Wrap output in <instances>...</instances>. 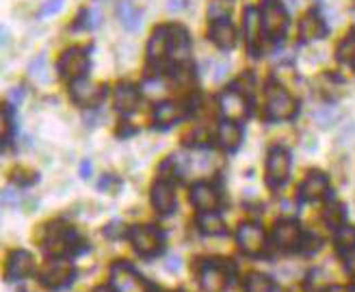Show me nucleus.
Returning a JSON list of instances; mask_svg holds the SVG:
<instances>
[{"instance_id":"1","label":"nucleus","mask_w":355,"mask_h":292,"mask_svg":"<svg viewBox=\"0 0 355 292\" xmlns=\"http://www.w3.org/2000/svg\"><path fill=\"white\" fill-rule=\"evenodd\" d=\"M40 245L48 258L55 260V258H69V255L78 253L80 251L78 245L83 243L72 225H67L65 221H52L44 225L40 234Z\"/></svg>"},{"instance_id":"2","label":"nucleus","mask_w":355,"mask_h":292,"mask_svg":"<svg viewBox=\"0 0 355 292\" xmlns=\"http://www.w3.org/2000/svg\"><path fill=\"white\" fill-rule=\"evenodd\" d=\"M195 270L202 292H227L236 277V266L230 260H202Z\"/></svg>"},{"instance_id":"3","label":"nucleus","mask_w":355,"mask_h":292,"mask_svg":"<svg viewBox=\"0 0 355 292\" xmlns=\"http://www.w3.org/2000/svg\"><path fill=\"white\" fill-rule=\"evenodd\" d=\"M299 102L282 85H269L266 89L264 117L269 121H288L297 115Z\"/></svg>"},{"instance_id":"4","label":"nucleus","mask_w":355,"mask_h":292,"mask_svg":"<svg viewBox=\"0 0 355 292\" xmlns=\"http://www.w3.org/2000/svg\"><path fill=\"white\" fill-rule=\"evenodd\" d=\"M128 241L141 258H156L165 249V236L154 225H135L128 230Z\"/></svg>"},{"instance_id":"5","label":"nucleus","mask_w":355,"mask_h":292,"mask_svg":"<svg viewBox=\"0 0 355 292\" xmlns=\"http://www.w3.org/2000/svg\"><path fill=\"white\" fill-rule=\"evenodd\" d=\"M115 292H154L152 284L128 262H115L111 266V282Z\"/></svg>"},{"instance_id":"6","label":"nucleus","mask_w":355,"mask_h":292,"mask_svg":"<svg viewBox=\"0 0 355 292\" xmlns=\"http://www.w3.org/2000/svg\"><path fill=\"white\" fill-rule=\"evenodd\" d=\"M304 239H306V232L299 225L297 218H282V221L275 223V227L271 232V243L282 253L301 251Z\"/></svg>"},{"instance_id":"7","label":"nucleus","mask_w":355,"mask_h":292,"mask_svg":"<svg viewBox=\"0 0 355 292\" xmlns=\"http://www.w3.org/2000/svg\"><path fill=\"white\" fill-rule=\"evenodd\" d=\"M76 280V268L67 258H55L50 260L40 270V284L48 290H61Z\"/></svg>"},{"instance_id":"8","label":"nucleus","mask_w":355,"mask_h":292,"mask_svg":"<svg viewBox=\"0 0 355 292\" xmlns=\"http://www.w3.org/2000/svg\"><path fill=\"white\" fill-rule=\"evenodd\" d=\"M219 111H221L223 119L243 123L247 117H250V98L236 87L227 89L219 96Z\"/></svg>"},{"instance_id":"9","label":"nucleus","mask_w":355,"mask_h":292,"mask_svg":"<svg viewBox=\"0 0 355 292\" xmlns=\"http://www.w3.org/2000/svg\"><path fill=\"white\" fill-rule=\"evenodd\" d=\"M291 154L288 150L284 148H273L269 152V158H266V184H269L271 189H279L286 184V180L291 175Z\"/></svg>"},{"instance_id":"10","label":"nucleus","mask_w":355,"mask_h":292,"mask_svg":"<svg viewBox=\"0 0 355 292\" xmlns=\"http://www.w3.org/2000/svg\"><path fill=\"white\" fill-rule=\"evenodd\" d=\"M236 245H239L241 253L250 255V258H258V255H262L266 249V234H264L262 225H258L254 221L239 225Z\"/></svg>"},{"instance_id":"11","label":"nucleus","mask_w":355,"mask_h":292,"mask_svg":"<svg viewBox=\"0 0 355 292\" xmlns=\"http://www.w3.org/2000/svg\"><path fill=\"white\" fill-rule=\"evenodd\" d=\"M260 15H262L264 33L269 35L271 40L284 37V33H286V28H288V13L277 3V0H264Z\"/></svg>"},{"instance_id":"12","label":"nucleus","mask_w":355,"mask_h":292,"mask_svg":"<svg viewBox=\"0 0 355 292\" xmlns=\"http://www.w3.org/2000/svg\"><path fill=\"white\" fill-rule=\"evenodd\" d=\"M89 69V54L83 48H69L63 52V57L59 61V71L61 76L69 83L85 78Z\"/></svg>"},{"instance_id":"13","label":"nucleus","mask_w":355,"mask_h":292,"mask_svg":"<svg viewBox=\"0 0 355 292\" xmlns=\"http://www.w3.org/2000/svg\"><path fill=\"white\" fill-rule=\"evenodd\" d=\"M35 273V258L26 249H15L9 253L7 266H5V280L7 282H22Z\"/></svg>"},{"instance_id":"14","label":"nucleus","mask_w":355,"mask_h":292,"mask_svg":"<svg viewBox=\"0 0 355 292\" xmlns=\"http://www.w3.org/2000/svg\"><path fill=\"white\" fill-rule=\"evenodd\" d=\"M329 193H331V184L323 171H310L299 187L301 202H321V199L329 197Z\"/></svg>"},{"instance_id":"15","label":"nucleus","mask_w":355,"mask_h":292,"mask_svg":"<svg viewBox=\"0 0 355 292\" xmlns=\"http://www.w3.org/2000/svg\"><path fill=\"white\" fill-rule=\"evenodd\" d=\"M262 15L258 9H245L243 15V33H245V44L250 48L254 57H260L262 50Z\"/></svg>"},{"instance_id":"16","label":"nucleus","mask_w":355,"mask_h":292,"mask_svg":"<svg viewBox=\"0 0 355 292\" xmlns=\"http://www.w3.org/2000/svg\"><path fill=\"white\" fill-rule=\"evenodd\" d=\"M189 199L200 212H212V210H219L221 206V193L212 184H208V182H195L191 187Z\"/></svg>"},{"instance_id":"17","label":"nucleus","mask_w":355,"mask_h":292,"mask_svg":"<svg viewBox=\"0 0 355 292\" xmlns=\"http://www.w3.org/2000/svg\"><path fill=\"white\" fill-rule=\"evenodd\" d=\"M169 46H171V31L169 28H156L152 40L148 44V61L150 67H163L169 61Z\"/></svg>"},{"instance_id":"18","label":"nucleus","mask_w":355,"mask_h":292,"mask_svg":"<svg viewBox=\"0 0 355 292\" xmlns=\"http://www.w3.org/2000/svg\"><path fill=\"white\" fill-rule=\"evenodd\" d=\"M152 206L158 214H171L175 210V184L169 178H158L154 182Z\"/></svg>"},{"instance_id":"19","label":"nucleus","mask_w":355,"mask_h":292,"mask_svg":"<svg viewBox=\"0 0 355 292\" xmlns=\"http://www.w3.org/2000/svg\"><path fill=\"white\" fill-rule=\"evenodd\" d=\"M69 96L72 100L80 106H98L104 100V87L89 83V80H74L72 87H69Z\"/></svg>"},{"instance_id":"20","label":"nucleus","mask_w":355,"mask_h":292,"mask_svg":"<svg viewBox=\"0 0 355 292\" xmlns=\"http://www.w3.org/2000/svg\"><path fill=\"white\" fill-rule=\"evenodd\" d=\"M189 115V108L178 102H161L154 108V121L161 128H169L173 123H180Z\"/></svg>"},{"instance_id":"21","label":"nucleus","mask_w":355,"mask_h":292,"mask_svg":"<svg viewBox=\"0 0 355 292\" xmlns=\"http://www.w3.org/2000/svg\"><path fill=\"white\" fill-rule=\"evenodd\" d=\"M171 31V46H169V59L175 63V65H184L189 61V35L184 28L175 26V28H169Z\"/></svg>"},{"instance_id":"22","label":"nucleus","mask_w":355,"mask_h":292,"mask_svg":"<svg viewBox=\"0 0 355 292\" xmlns=\"http://www.w3.org/2000/svg\"><path fill=\"white\" fill-rule=\"evenodd\" d=\"M139 100H141V94H139V89L132 85H119L115 89V108L121 115L135 113L137 106H139Z\"/></svg>"},{"instance_id":"23","label":"nucleus","mask_w":355,"mask_h":292,"mask_svg":"<svg viewBox=\"0 0 355 292\" xmlns=\"http://www.w3.org/2000/svg\"><path fill=\"white\" fill-rule=\"evenodd\" d=\"M217 141L225 152H234L241 141H243V132H241V126L236 121H227L223 119L217 128Z\"/></svg>"},{"instance_id":"24","label":"nucleus","mask_w":355,"mask_h":292,"mask_svg":"<svg viewBox=\"0 0 355 292\" xmlns=\"http://www.w3.org/2000/svg\"><path fill=\"white\" fill-rule=\"evenodd\" d=\"M210 40L215 42L219 48H232L236 44V31L230 24L227 17H221V20H215L210 26Z\"/></svg>"},{"instance_id":"25","label":"nucleus","mask_w":355,"mask_h":292,"mask_svg":"<svg viewBox=\"0 0 355 292\" xmlns=\"http://www.w3.org/2000/svg\"><path fill=\"white\" fill-rule=\"evenodd\" d=\"M299 33H301V40H304V42H314V40L325 37L327 26L321 20V15L312 11V13L304 15V20H301V26H299Z\"/></svg>"},{"instance_id":"26","label":"nucleus","mask_w":355,"mask_h":292,"mask_svg":"<svg viewBox=\"0 0 355 292\" xmlns=\"http://www.w3.org/2000/svg\"><path fill=\"white\" fill-rule=\"evenodd\" d=\"M195 225H198V230L204 236H221V234H225V223H223V218H221V214L217 210H212V212H200Z\"/></svg>"},{"instance_id":"27","label":"nucleus","mask_w":355,"mask_h":292,"mask_svg":"<svg viewBox=\"0 0 355 292\" xmlns=\"http://www.w3.org/2000/svg\"><path fill=\"white\" fill-rule=\"evenodd\" d=\"M334 245H336L338 255L355 249V227L349 223H343L340 227H336L334 230Z\"/></svg>"},{"instance_id":"28","label":"nucleus","mask_w":355,"mask_h":292,"mask_svg":"<svg viewBox=\"0 0 355 292\" xmlns=\"http://www.w3.org/2000/svg\"><path fill=\"white\" fill-rule=\"evenodd\" d=\"M117 15H119V20L121 24L126 26L128 31H137L141 26V11L135 7V3H130V0H121L119 7H117Z\"/></svg>"},{"instance_id":"29","label":"nucleus","mask_w":355,"mask_h":292,"mask_svg":"<svg viewBox=\"0 0 355 292\" xmlns=\"http://www.w3.org/2000/svg\"><path fill=\"white\" fill-rule=\"evenodd\" d=\"M343 119V111L336 104H325L321 108H316L312 113V121H316L321 128H331Z\"/></svg>"},{"instance_id":"30","label":"nucleus","mask_w":355,"mask_h":292,"mask_svg":"<svg viewBox=\"0 0 355 292\" xmlns=\"http://www.w3.org/2000/svg\"><path fill=\"white\" fill-rule=\"evenodd\" d=\"M243 288L245 292H275V282L269 275H262V273H252V275L245 277Z\"/></svg>"},{"instance_id":"31","label":"nucleus","mask_w":355,"mask_h":292,"mask_svg":"<svg viewBox=\"0 0 355 292\" xmlns=\"http://www.w3.org/2000/svg\"><path fill=\"white\" fill-rule=\"evenodd\" d=\"M338 61L345 63V65H353L355 67V31H351L347 37L340 42L338 46Z\"/></svg>"},{"instance_id":"32","label":"nucleus","mask_w":355,"mask_h":292,"mask_svg":"<svg viewBox=\"0 0 355 292\" xmlns=\"http://www.w3.org/2000/svg\"><path fill=\"white\" fill-rule=\"evenodd\" d=\"M325 223L329 225V230H336V227H340L345 221V208L340 204H336V202H329L327 208H325Z\"/></svg>"},{"instance_id":"33","label":"nucleus","mask_w":355,"mask_h":292,"mask_svg":"<svg viewBox=\"0 0 355 292\" xmlns=\"http://www.w3.org/2000/svg\"><path fill=\"white\" fill-rule=\"evenodd\" d=\"M11 180H13V184L17 189H26V187H33L35 182H37V173L28 171V169H15L13 175H11Z\"/></svg>"},{"instance_id":"34","label":"nucleus","mask_w":355,"mask_h":292,"mask_svg":"<svg viewBox=\"0 0 355 292\" xmlns=\"http://www.w3.org/2000/svg\"><path fill=\"white\" fill-rule=\"evenodd\" d=\"M327 286H329V282H325V275L321 270H312L306 280V284H304L306 292H323Z\"/></svg>"},{"instance_id":"35","label":"nucleus","mask_w":355,"mask_h":292,"mask_svg":"<svg viewBox=\"0 0 355 292\" xmlns=\"http://www.w3.org/2000/svg\"><path fill=\"white\" fill-rule=\"evenodd\" d=\"M28 74H31L33 80H40V83H46L48 80V74H46V54H40V57L31 63Z\"/></svg>"},{"instance_id":"36","label":"nucleus","mask_w":355,"mask_h":292,"mask_svg":"<svg viewBox=\"0 0 355 292\" xmlns=\"http://www.w3.org/2000/svg\"><path fill=\"white\" fill-rule=\"evenodd\" d=\"M0 121H3V143H9L11 132H13V115H11V106H5V108H3V117H0Z\"/></svg>"},{"instance_id":"37","label":"nucleus","mask_w":355,"mask_h":292,"mask_svg":"<svg viewBox=\"0 0 355 292\" xmlns=\"http://www.w3.org/2000/svg\"><path fill=\"white\" fill-rule=\"evenodd\" d=\"M20 199H22L20 189L7 187V189L3 191V204H5V206H17V204H20Z\"/></svg>"},{"instance_id":"38","label":"nucleus","mask_w":355,"mask_h":292,"mask_svg":"<svg viewBox=\"0 0 355 292\" xmlns=\"http://www.w3.org/2000/svg\"><path fill=\"white\" fill-rule=\"evenodd\" d=\"M340 258H343V264H345L347 273H349V275H353V277H355V249H351V251L343 253Z\"/></svg>"},{"instance_id":"39","label":"nucleus","mask_w":355,"mask_h":292,"mask_svg":"<svg viewBox=\"0 0 355 292\" xmlns=\"http://www.w3.org/2000/svg\"><path fill=\"white\" fill-rule=\"evenodd\" d=\"M63 7V0H48V3L44 5V9H42V15L46 17V15H52V13H57L59 9Z\"/></svg>"},{"instance_id":"40","label":"nucleus","mask_w":355,"mask_h":292,"mask_svg":"<svg viewBox=\"0 0 355 292\" xmlns=\"http://www.w3.org/2000/svg\"><path fill=\"white\" fill-rule=\"evenodd\" d=\"M323 292H349L347 286H340V284H329Z\"/></svg>"},{"instance_id":"41","label":"nucleus","mask_w":355,"mask_h":292,"mask_svg":"<svg viewBox=\"0 0 355 292\" xmlns=\"http://www.w3.org/2000/svg\"><path fill=\"white\" fill-rule=\"evenodd\" d=\"M182 7H184V0H169V5H167L169 11H180Z\"/></svg>"},{"instance_id":"42","label":"nucleus","mask_w":355,"mask_h":292,"mask_svg":"<svg viewBox=\"0 0 355 292\" xmlns=\"http://www.w3.org/2000/svg\"><path fill=\"white\" fill-rule=\"evenodd\" d=\"M89 173H92V162L85 160L83 165H80V175H83V178H89Z\"/></svg>"},{"instance_id":"43","label":"nucleus","mask_w":355,"mask_h":292,"mask_svg":"<svg viewBox=\"0 0 355 292\" xmlns=\"http://www.w3.org/2000/svg\"><path fill=\"white\" fill-rule=\"evenodd\" d=\"M92 292H115V288H113L111 284H102V286H98V288H94Z\"/></svg>"},{"instance_id":"44","label":"nucleus","mask_w":355,"mask_h":292,"mask_svg":"<svg viewBox=\"0 0 355 292\" xmlns=\"http://www.w3.org/2000/svg\"><path fill=\"white\" fill-rule=\"evenodd\" d=\"M178 268H180V260H178V258H171V260H169V270H178Z\"/></svg>"},{"instance_id":"45","label":"nucleus","mask_w":355,"mask_h":292,"mask_svg":"<svg viewBox=\"0 0 355 292\" xmlns=\"http://www.w3.org/2000/svg\"><path fill=\"white\" fill-rule=\"evenodd\" d=\"M11 100H13V102H20V100H22V91H17V89L11 91Z\"/></svg>"},{"instance_id":"46","label":"nucleus","mask_w":355,"mask_h":292,"mask_svg":"<svg viewBox=\"0 0 355 292\" xmlns=\"http://www.w3.org/2000/svg\"><path fill=\"white\" fill-rule=\"evenodd\" d=\"M349 292H355V286H353V288H349Z\"/></svg>"}]
</instances>
